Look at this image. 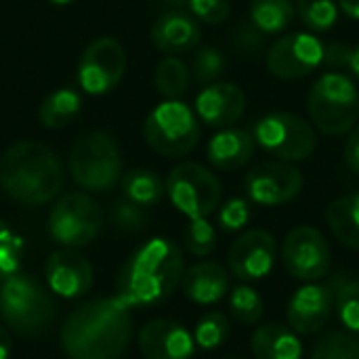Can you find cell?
<instances>
[{
	"label": "cell",
	"mask_w": 359,
	"mask_h": 359,
	"mask_svg": "<svg viewBox=\"0 0 359 359\" xmlns=\"http://www.w3.org/2000/svg\"><path fill=\"white\" fill-rule=\"evenodd\" d=\"M82 111V97L74 88H57L48 93L40 107H38V118L44 128H65L76 120V116Z\"/></svg>",
	"instance_id": "obj_25"
},
{
	"label": "cell",
	"mask_w": 359,
	"mask_h": 359,
	"mask_svg": "<svg viewBox=\"0 0 359 359\" xmlns=\"http://www.w3.org/2000/svg\"><path fill=\"white\" fill-rule=\"evenodd\" d=\"M332 311L334 294L330 284L307 282L290 297L286 318L297 334H316L328 324Z\"/></svg>",
	"instance_id": "obj_16"
},
{
	"label": "cell",
	"mask_w": 359,
	"mask_h": 359,
	"mask_svg": "<svg viewBox=\"0 0 359 359\" xmlns=\"http://www.w3.org/2000/svg\"><path fill=\"white\" fill-rule=\"evenodd\" d=\"M250 221V204L246 198H231L219 210V225L227 231H240Z\"/></svg>",
	"instance_id": "obj_39"
},
{
	"label": "cell",
	"mask_w": 359,
	"mask_h": 359,
	"mask_svg": "<svg viewBox=\"0 0 359 359\" xmlns=\"http://www.w3.org/2000/svg\"><path fill=\"white\" fill-rule=\"evenodd\" d=\"M44 278L53 294L63 299H76L90 290L93 265L74 248H63L48 257L44 265Z\"/></svg>",
	"instance_id": "obj_18"
},
{
	"label": "cell",
	"mask_w": 359,
	"mask_h": 359,
	"mask_svg": "<svg viewBox=\"0 0 359 359\" xmlns=\"http://www.w3.org/2000/svg\"><path fill=\"white\" fill-rule=\"evenodd\" d=\"M185 261L181 248L166 238H154L137 248L120 269L116 290L128 307L164 303L181 286Z\"/></svg>",
	"instance_id": "obj_2"
},
{
	"label": "cell",
	"mask_w": 359,
	"mask_h": 359,
	"mask_svg": "<svg viewBox=\"0 0 359 359\" xmlns=\"http://www.w3.org/2000/svg\"><path fill=\"white\" fill-rule=\"evenodd\" d=\"M311 359H359V341L347 332H328L316 345Z\"/></svg>",
	"instance_id": "obj_35"
},
{
	"label": "cell",
	"mask_w": 359,
	"mask_h": 359,
	"mask_svg": "<svg viewBox=\"0 0 359 359\" xmlns=\"http://www.w3.org/2000/svg\"><path fill=\"white\" fill-rule=\"evenodd\" d=\"M324 63L332 69H343L349 78L359 80V44L330 42L324 48Z\"/></svg>",
	"instance_id": "obj_37"
},
{
	"label": "cell",
	"mask_w": 359,
	"mask_h": 359,
	"mask_svg": "<svg viewBox=\"0 0 359 359\" xmlns=\"http://www.w3.org/2000/svg\"><path fill=\"white\" fill-rule=\"evenodd\" d=\"M187 8L198 21L208 23V25H219L227 21V17L231 15L229 0H189Z\"/></svg>",
	"instance_id": "obj_40"
},
{
	"label": "cell",
	"mask_w": 359,
	"mask_h": 359,
	"mask_svg": "<svg viewBox=\"0 0 359 359\" xmlns=\"http://www.w3.org/2000/svg\"><path fill=\"white\" fill-rule=\"evenodd\" d=\"M229 311L240 324L252 326L263 318L265 303H263V297L252 286L240 284L229 294Z\"/></svg>",
	"instance_id": "obj_32"
},
{
	"label": "cell",
	"mask_w": 359,
	"mask_h": 359,
	"mask_svg": "<svg viewBox=\"0 0 359 359\" xmlns=\"http://www.w3.org/2000/svg\"><path fill=\"white\" fill-rule=\"evenodd\" d=\"M303 183L301 170L290 162L269 160L248 170L244 187L250 202L259 206H282L301 194Z\"/></svg>",
	"instance_id": "obj_14"
},
{
	"label": "cell",
	"mask_w": 359,
	"mask_h": 359,
	"mask_svg": "<svg viewBox=\"0 0 359 359\" xmlns=\"http://www.w3.org/2000/svg\"><path fill=\"white\" fill-rule=\"evenodd\" d=\"M181 288L183 294L196 305L219 303L229 292V271L215 261L196 263L185 269Z\"/></svg>",
	"instance_id": "obj_22"
},
{
	"label": "cell",
	"mask_w": 359,
	"mask_h": 359,
	"mask_svg": "<svg viewBox=\"0 0 359 359\" xmlns=\"http://www.w3.org/2000/svg\"><path fill=\"white\" fill-rule=\"evenodd\" d=\"M278 246L276 238L265 229L244 231L229 248V271L242 282L265 280L276 267Z\"/></svg>",
	"instance_id": "obj_15"
},
{
	"label": "cell",
	"mask_w": 359,
	"mask_h": 359,
	"mask_svg": "<svg viewBox=\"0 0 359 359\" xmlns=\"http://www.w3.org/2000/svg\"><path fill=\"white\" fill-rule=\"evenodd\" d=\"M183 242L194 257H208L217 248V231L206 219H189Z\"/></svg>",
	"instance_id": "obj_36"
},
{
	"label": "cell",
	"mask_w": 359,
	"mask_h": 359,
	"mask_svg": "<svg viewBox=\"0 0 359 359\" xmlns=\"http://www.w3.org/2000/svg\"><path fill=\"white\" fill-rule=\"evenodd\" d=\"M250 349L255 359H301L303 343L290 326L265 324L252 332Z\"/></svg>",
	"instance_id": "obj_23"
},
{
	"label": "cell",
	"mask_w": 359,
	"mask_h": 359,
	"mask_svg": "<svg viewBox=\"0 0 359 359\" xmlns=\"http://www.w3.org/2000/svg\"><path fill=\"white\" fill-rule=\"evenodd\" d=\"M339 2V8L351 17V19H358L359 21V0H337Z\"/></svg>",
	"instance_id": "obj_44"
},
{
	"label": "cell",
	"mask_w": 359,
	"mask_h": 359,
	"mask_svg": "<svg viewBox=\"0 0 359 359\" xmlns=\"http://www.w3.org/2000/svg\"><path fill=\"white\" fill-rule=\"evenodd\" d=\"M57 316L53 297L34 278L17 271L0 280V320L21 337L44 334Z\"/></svg>",
	"instance_id": "obj_4"
},
{
	"label": "cell",
	"mask_w": 359,
	"mask_h": 359,
	"mask_svg": "<svg viewBox=\"0 0 359 359\" xmlns=\"http://www.w3.org/2000/svg\"><path fill=\"white\" fill-rule=\"evenodd\" d=\"M200 38V21L183 8H172L160 15L151 25V42L158 50L166 55H181L194 50Z\"/></svg>",
	"instance_id": "obj_20"
},
{
	"label": "cell",
	"mask_w": 359,
	"mask_h": 359,
	"mask_svg": "<svg viewBox=\"0 0 359 359\" xmlns=\"http://www.w3.org/2000/svg\"><path fill=\"white\" fill-rule=\"evenodd\" d=\"M23 250L25 240L17 231H13L4 221H0V280L21 269Z\"/></svg>",
	"instance_id": "obj_34"
},
{
	"label": "cell",
	"mask_w": 359,
	"mask_h": 359,
	"mask_svg": "<svg viewBox=\"0 0 359 359\" xmlns=\"http://www.w3.org/2000/svg\"><path fill=\"white\" fill-rule=\"evenodd\" d=\"M130 307L118 297L76 307L61 328V349L69 359H118L133 337Z\"/></svg>",
	"instance_id": "obj_1"
},
{
	"label": "cell",
	"mask_w": 359,
	"mask_h": 359,
	"mask_svg": "<svg viewBox=\"0 0 359 359\" xmlns=\"http://www.w3.org/2000/svg\"><path fill=\"white\" fill-rule=\"evenodd\" d=\"M282 263L294 280L318 282L328 273L332 252L320 229L311 225H299L284 238Z\"/></svg>",
	"instance_id": "obj_11"
},
{
	"label": "cell",
	"mask_w": 359,
	"mask_h": 359,
	"mask_svg": "<svg viewBox=\"0 0 359 359\" xmlns=\"http://www.w3.org/2000/svg\"><path fill=\"white\" fill-rule=\"evenodd\" d=\"M257 145L282 162H303L313 156L318 137L309 120L290 111H271L252 126Z\"/></svg>",
	"instance_id": "obj_8"
},
{
	"label": "cell",
	"mask_w": 359,
	"mask_h": 359,
	"mask_svg": "<svg viewBox=\"0 0 359 359\" xmlns=\"http://www.w3.org/2000/svg\"><path fill=\"white\" fill-rule=\"evenodd\" d=\"M326 223L345 248L359 252V194L332 200L326 208Z\"/></svg>",
	"instance_id": "obj_24"
},
{
	"label": "cell",
	"mask_w": 359,
	"mask_h": 359,
	"mask_svg": "<svg viewBox=\"0 0 359 359\" xmlns=\"http://www.w3.org/2000/svg\"><path fill=\"white\" fill-rule=\"evenodd\" d=\"M189 67L175 55L164 57L154 72V84L156 90L164 99H179L187 93L189 88Z\"/></svg>",
	"instance_id": "obj_29"
},
{
	"label": "cell",
	"mask_w": 359,
	"mask_h": 359,
	"mask_svg": "<svg viewBox=\"0 0 359 359\" xmlns=\"http://www.w3.org/2000/svg\"><path fill=\"white\" fill-rule=\"evenodd\" d=\"M294 15H297V6L292 0H252L250 2V23L265 36L286 32Z\"/></svg>",
	"instance_id": "obj_26"
},
{
	"label": "cell",
	"mask_w": 359,
	"mask_h": 359,
	"mask_svg": "<svg viewBox=\"0 0 359 359\" xmlns=\"http://www.w3.org/2000/svg\"><path fill=\"white\" fill-rule=\"evenodd\" d=\"M166 194L187 219H206L219 208L223 189L212 170L198 162H183L168 172Z\"/></svg>",
	"instance_id": "obj_9"
},
{
	"label": "cell",
	"mask_w": 359,
	"mask_h": 359,
	"mask_svg": "<svg viewBox=\"0 0 359 359\" xmlns=\"http://www.w3.org/2000/svg\"><path fill=\"white\" fill-rule=\"evenodd\" d=\"M122 194L126 200L147 208V206H156L158 202H162L164 194H166V183L162 181V177L154 170H145V168H135L128 170L122 179Z\"/></svg>",
	"instance_id": "obj_27"
},
{
	"label": "cell",
	"mask_w": 359,
	"mask_h": 359,
	"mask_svg": "<svg viewBox=\"0 0 359 359\" xmlns=\"http://www.w3.org/2000/svg\"><path fill=\"white\" fill-rule=\"evenodd\" d=\"M334 294V311L341 324L359 332V276L353 273H337L330 282Z\"/></svg>",
	"instance_id": "obj_28"
},
{
	"label": "cell",
	"mask_w": 359,
	"mask_h": 359,
	"mask_svg": "<svg viewBox=\"0 0 359 359\" xmlns=\"http://www.w3.org/2000/svg\"><path fill=\"white\" fill-rule=\"evenodd\" d=\"M109 217H111V223L122 229V231H141L145 225H147V212L143 206L126 200V198H120L111 204V210H109Z\"/></svg>",
	"instance_id": "obj_38"
},
{
	"label": "cell",
	"mask_w": 359,
	"mask_h": 359,
	"mask_svg": "<svg viewBox=\"0 0 359 359\" xmlns=\"http://www.w3.org/2000/svg\"><path fill=\"white\" fill-rule=\"evenodd\" d=\"M307 109L324 135H349L359 118V90L353 78L337 69L320 76L309 90Z\"/></svg>",
	"instance_id": "obj_5"
},
{
	"label": "cell",
	"mask_w": 359,
	"mask_h": 359,
	"mask_svg": "<svg viewBox=\"0 0 359 359\" xmlns=\"http://www.w3.org/2000/svg\"><path fill=\"white\" fill-rule=\"evenodd\" d=\"M229 332H231L229 318L223 311H208L196 324L194 341H196V347L204 351H212V349H219L229 339Z\"/></svg>",
	"instance_id": "obj_31"
},
{
	"label": "cell",
	"mask_w": 359,
	"mask_h": 359,
	"mask_svg": "<svg viewBox=\"0 0 359 359\" xmlns=\"http://www.w3.org/2000/svg\"><path fill=\"white\" fill-rule=\"evenodd\" d=\"M13 353V341L11 334L0 326V359H8Z\"/></svg>",
	"instance_id": "obj_43"
},
{
	"label": "cell",
	"mask_w": 359,
	"mask_h": 359,
	"mask_svg": "<svg viewBox=\"0 0 359 359\" xmlns=\"http://www.w3.org/2000/svg\"><path fill=\"white\" fill-rule=\"evenodd\" d=\"M72 179L86 191H109L122 179V156L107 130L82 135L69 151Z\"/></svg>",
	"instance_id": "obj_6"
},
{
	"label": "cell",
	"mask_w": 359,
	"mask_h": 359,
	"mask_svg": "<svg viewBox=\"0 0 359 359\" xmlns=\"http://www.w3.org/2000/svg\"><path fill=\"white\" fill-rule=\"evenodd\" d=\"M143 137L147 145L160 156H187L200 141L198 116L187 103L179 99L162 101L147 114L143 122Z\"/></svg>",
	"instance_id": "obj_7"
},
{
	"label": "cell",
	"mask_w": 359,
	"mask_h": 359,
	"mask_svg": "<svg viewBox=\"0 0 359 359\" xmlns=\"http://www.w3.org/2000/svg\"><path fill=\"white\" fill-rule=\"evenodd\" d=\"M265 44V34L259 32L250 21H244L233 32V46L244 55H257Z\"/></svg>",
	"instance_id": "obj_41"
},
{
	"label": "cell",
	"mask_w": 359,
	"mask_h": 359,
	"mask_svg": "<svg viewBox=\"0 0 359 359\" xmlns=\"http://www.w3.org/2000/svg\"><path fill=\"white\" fill-rule=\"evenodd\" d=\"M0 187L23 206H42L63 187V166L57 154L38 141H19L0 156Z\"/></svg>",
	"instance_id": "obj_3"
},
{
	"label": "cell",
	"mask_w": 359,
	"mask_h": 359,
	"mask_svg": "<svg viewBox=\"0 0 359 359\" xmlns=\"http://www.w3.org/2000/svg\"><path fill=\"white\" fill-rule=\"evenodd\" d=\"M297 15L305 27L313 34L328 32L339 19V2L337 0H297Z\"/></svg>",
	"instance_id": "obj_30"
},
{
	"label": "cell",
	"mask_w": 359,
	"mask_h": 359,
	"mask_svg": "<svg viewBox=\"0 0 359 359\" xmlns=\"http://www.w3.org/2000/svg\"><path fill=\"white\" fill-rule=\"evenodd\" d=\"M246 111V93L233 82H212L196 97V116L212 128H229Z\"/></svg>",
	"instance_id": "obj_19"
},
{
	"label": "cell",
	"mask_w": 359,
	"mask_h": 359,
	"mask_svg": "<svg viewBox=\"0 0 359 359\" xmlns=\"http://www.w3.org/2000/svg\"><path fill=\"white\" fill-rule=\"evenodd\" d=\"M137 341L145 359H191L196 353L194 334L183 324L166 318L147 322Z\"/></svg>",
	"instance_id": "obj_17"
},
{
	"label": "cell",
	"mask_w": 359,
	"mask_h": 359,
	"mask_svg": "<svg viewBox=\"0 0 359 359\" xmlns=\"http://www.w3.org/2000/svg\"><path fill=\"white\" fill-rule=\"evenodd\" d=\"M48 2H53V4H57V6H65V4H72L74 0H48Z\"/></svg>",
	"instance_id": "obj_46"
},
{
	"label": "cell",
	"mask_w": 359,
	"mask_h": 359,
	"mask_svg": "<svg viewBox=\"0 0 359 359\" xmlns=\"http://www.w3.org/2000/svg\"><path fill=\"white\" fill-rule=\"evenodd\" d=\"M103 227L101 206L86 194H65L48 215L50 238L65 248L88 246Z\"/></svg>",
	"instance_id": "obj_10"
},
{
	"label": "cell",
	"mask_w": 359,
	"mask_h": 359,
	"mask_svg": "<svg viewBox=\"0 0 359 359\" xmlns=\"http://www.w3.org/2000/svg\"><path fill=\"white\" fill-rule=\"evenodd\" d=\"M255 149H257V141L252 133L244 128H221L208 141L206 158L215 168L233 172L250 162Z\"/></svg>",
	"instance_id": "obj_21"
},
{
	"label": "cell",
	"mask_w": 359,
	"mask_h": 359,
	"mask_svg": "<svg viewBox=\"0 0 359 359\" xmlns=\"http://www.w3.org/2000/svg\"><path fill=\"white\" fill-rule=\"evenodd\" d=\"M225 65H227V59L217 46H202L194 53V59H191L194 78L204 86L217 82L223 76Z\"/></svg>",
	"instance_id": "obj_33"
},
{
	"label": "cell",
	"mask_w": 359,
	"mask_h": 359,
	"mask_svg": "<svg viewBox=\"0 0 359 359\" xmlns=\"http://www.w3.org/2000/svg\"><path fill=\"white\" fill-rule=\"evenodd\" d=\"M345 162L347 166L359 175V122L353 126V130L347 137V145H345Z\"/></svg>",
	"instance_id": "obj_42"
},
{
	"label": "cell",
	"mask_w": 359,
	"mask_h": 359,
	"mask_svg": "<svg viewBox=\"0 0 359 359\" xmlns=\"http://www.w3.org/2000/svg\"><path fill=\"white\" fill-rule=\"evenodd\" d=\"M326 44L305 32L284 34L267 50V69L280 80H299L324 63Z\"/></svg>",
	"instance_id": "obj_13"
},
{
	"label": "cell",
	"mask_w": 359,
	"mask_h": 359,
	"mask_svg": "<svg viewBox=\"0 0 359 359\" xmlns=\"http://www.w3.org/2000/svg\"><path fill=\"white\" fill-rule=\"evenodd\" d=\"M126 72L124 46L109 36L93 40L78 63V84L88 95H105L114 90Z\"/></svg>",
	"instance_id": "obj_12"
},
{
	"label": "cell",
	"mask_w": 359,
	"mask_h": 359,
	"mask_svg": "<svg viewBox=\"0 0 359 359\" xmlns=\"http://www.w3.org/2000/svg\"><path fill=\"white\" fill-rule=\"evenodd\" d=\"M162 2L168 4L170 8H183V6H187L189 0H162Z\"/></svg>",
	"instance_id": "obj_45"
}]
</instances>
